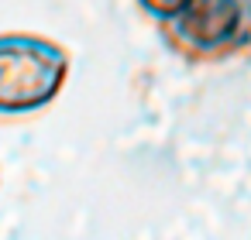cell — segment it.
Masks as SVG:
<instances>
[{
    "mask_svg": "<svg viewBox=\"0 0 251 240\" xmlns=\"http://www.w3.org/2000/svg\"><path fill=\"white\" fill-rule=\"evenodd\" d=\"M158 28L179 59L196 65L227 62L251 48V0H189Z\"/></svg>",
    "mask_w": 251,
    "mask_h": 240,
    "instance_id": "7a4b0ae2",
    "label": "cell"
},
{
    "mask_svg": "<svg viewBox=\"0 0 251 240\" xmlns=\"http://www.w3.org/2000/svg\"><path fill=\"white\" fill-rule=\"evenodd\" d=\"M69 52L45 35H0V117H31L52 107L69 79Z\"/></svg>",
    "mask_w": 251,
    "mask_h": 240,
    "instance_id": "6da1fadb",
    "label": "cell"
},
{
    "mask_svg": "<svg viewBox=\"0 0 251 240\" xmlns=\"http://www.w3.org/2000/svg\"><path fill=\"white\" fill-rule=\"evenodd\" d=\"M189 4V0H138V7L148 14V18H155V21H165V18H172L176 11H182Z\"/></svg>",
    "mask_w": 251,
    "mask_h": 240,
    "instance_id": "3957f363",
    "label": "cell"
}]
</instances>
